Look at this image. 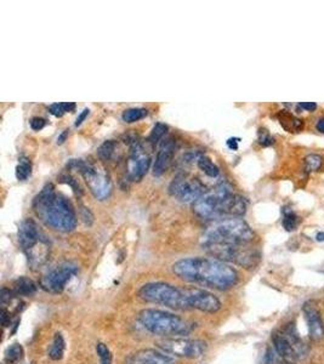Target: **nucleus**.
Listing matches in <instances>:
<instances>
[{
	"label": "nucleus",
	"mask_w": 324,
	"mask_h": 364,
	"mask_svg": "<svg viewBox=\"0 0 324 364\" xmlns=\"http://www.w3.org/2000/svg\"><path fill=\"white\" fill-rule=\"evenodd\" d=\"M62 178H63V180H66L67 184H70L71 186L73 187V190H74V192H76V193H79V194H82V193H83V192H82V188L79 187V185L77 184V181L74 180V178L71 177L70 175H66V176H62Z\"/></svg>",
	"instance_id": "nucleus-36"
},
{
	"label": "nucleus",
	"mask_w": 324,
	"mask_h": 364,
	"mask_svg": "<svg viewBox=\"0 0 324 364\" xmlns=\"http://www.w3.org/2000/svg\"><path fill=\"white\" fill-rule=\"evenodd\" d=\"M173 272L183 281L220 291L233 288L239 279L236 268L216 259H182L173 265Z\"/></svg>",
	"instance_id": "nucleus-1"
},
{
	"label": "nucleus",
	"mask_w": 324,
	"mask_h": 364,
	"mask_svg": "<svg viewBox=\"0 0 324 364\" xmlns=\"http://www.w3.org/2000/svg\"><path fill=\"white\" fill-rule=\"evenodd\" d=\"M14 297H15V292L14 291H11L10 289L3 288L2 289V297H0V299H2L3 307H4L6 304H10V302L12 301V299H14Z\"/></svg>",
	"instance_id": "nucleus-35"
},
{
	"label": "nucleus",
	"mask_w": 324,
	"mask_h": 364,
	"mask_svg": "<svg viewBox=\"0 0 324 364\" xmlns=\"http://www.w3.org/2000/svg\"><path fill=\"white\" fill-rule=\"evenodd\" d=\"M29 125H31V128L35 130V131H39V130H41L47 125V120L41 118V117H33V118L29 120Z\"/></svg>",
	"instance_id": "nucleus-34"
},
{
	"label": "nucleus",
	"mask_w": 324,
	"mask_h": 364,
	"mask_svg": "<svg viewBox=\"0 0 324 364\" xmlns=\"http://www.w3.org/2000/svg\"><path fill=\"white\" fill-rule=\"evenodd\" d=\"M190 310H197L205 313H215L221 308V302L213 292L197 287H186Z\"/></svg>",
	"instance_id": "nucleus-14"
},
{
	"label": "nucleus",
	"mask_w": 324,
	"mask_h": 364,
	"mask_svg": "<svg viewBox=\"0 0 324 364\" xmlns=\"http://www.w3.org/2000/svg\"><path fill=\"white\" fill-rule=\"evenodd\" d=\"M67 135H68V130H64V131L61 134L60 136H58V139H57V144H63L64 142V140H66L67 138Z\"/></svg>",
	"instance_id": "nucleus-41"
},
{
	"label": "nucleus",
	"mask_w": 324,
	"mask_h": 364,
	"mask_svg": "<svg viewBox=\"0 0 324 364\" xmlns=\"http://www.w3.org/2000/svg\"><path fill=\"white\" fill-rule=\"evenodd\" d=\"M148 115V110L146 108H129L123 112L122 118L125 123H135L144 119Z\"/></svg>",
	"instance_id": "nucleus-26"
},
{
	"label": "nucleus",
	"mask_w": 324,
	"mask_h": 364,
	"mask_svg": "<svg viewBox=\"0 0 324 364\" xmlns=\"http://www.w3.org/2000/svg\"><path fill=\"white\" fill-rule=\"evenodd\" d=\"M274 351L284 359L301 358L306 355L305 344L295 331V327L288 326L284 330L276 331L272 336Z\"/></svg>",
	"instance_id": "nucleus-11"
},
{
	"label": "nucleus",
	"mask_w": 324,
	"mask_h": 364,
	"mask_svg": "<svg viewBox=\"0 0 324 364\" xmlns=\"http://www.w3.org/2000/svg\"><path fill=\"white\" fill-rule=\"evenodd\" d=\"M68 168H74L79 170L84 180L87 184L94 197L99 200H105L112 192V182L108 175L101 170L95 164L83 161V159H72L67 165Z\"/></svg>",
	"instance_id": "nucleus-9"
},
{
	"label": "nucleus",
	"mask_w": 324,
	"mask_h": 364,
	"mask_svg": "<svg viewBox=\"0 0 324 364\" xmlns=\"http://www.w3.org/2000/svg\"><path fill=\"white\" fill-rule=\"evenodd\" d=\"M96 352L101 359V364H112V355L107 345L103 343H99L96 345Z\"/></svg>",
	"instance_id": "nucleus-31"
},
{
	"label": "nucleus",
	"mask_w": 324,
	"mask_h": 364,
	"mask_svg": "<svg viewBox=\"0 0 324 364\" xmlns=\"http://www.w3.org/2000/svg\"><path fill=\"white\" fill-rule=\"evenodd\" d=\"M33 209L45 225L57 232L68 233L76 230L78 219L70 200L55 192L53 184L45 185L33 199Z\"/></svg>",
	"instance_id": "nucleus-3"
},
{
	"label": "nucleus",
	"mask_w": 324,
	"mask_h": 364,
	"mask_svg": "<svg viewBox=\"0 0 324 364\" xmlns=\"http://www.w3.org/2000/svg\"><path fill=\"white\" fill-rule=\"evenodd\" d=\"M151 165V157L144 152L142 146L138 142H134L131 146V154L126 165L128 177L131 181H141Z\"/></svg>",
	"instance_id": "nucleus-15"
},
{
	"label": "nucleus",
	"mask_w": 324,
	"mask_h": 364,
	"mask_svg": "<svg viewBox=\"0 0 324 364\" xmlns=\"http://www.w3.org/2000/svg\"><path fill=\"white\" fill-rule=\"evenodd\" d=\"M78 273V266L74 262H63L43 276L40 287L49 292L58 294L66 288L67 283Z\"/></svg>",
	"instance_id": "nucleus-13"
},
{
	"label": "nucleus",
	"mask_w": 324,
	"mask_h": 364,
	"mask_svg": "<svg viewBox=\"0 0 324 364\" xmlns=\"http://www.w3.org/2000/svg\"><path fill=\"white\" fill-rule=\"evenodd\" d=\"M167 125L163 124V123H157V124L153 126V129H152L150 136H148V141H150L152 145L158 144V142L163 139V136L167 134Z\"/></svg>",
	"instance_id": "nucleus-29"
},
{
	"label": "nucleus",
	"mask_w": 324,
	"mask_h": 364,
	"mask_svg": "<svg viewBox=\"0 0 324 364\" xmlns=\"http://www.w3.org/2000/svg\"><path fill=\"white\" fill-rule=\"evenodd\" d=\"M238 140L239 139H229L227 140V146L231 149H237L238 148Z\"/></svg>",
	"instance_id": "nucleus-39"
},
{
	"label": "nucleus",
	"mask_w": 324,
	"mask_h": 364,
	"mask_svg": "<svg viewBox=\"0 0 324 364\" xmlns=\"http://www.w3.org/2000/svg\"><path fill=\"white\" fill-rule=\"evenodd\" d=\"M266 364H293V363H290L288 359L282 358L276 351L270 349L267 351V355H266Z\"/></svg>",
	"instance_id": "nucleus-32"
},
{
	"label": "nucleus",
	"mask_w": 324,
	"mask_h": 364,
	"mask_svg": "<svg viewBox=\"0 0 324 364\" xmlns=\"http://www.w3.org/2000/svg\"><path fill=\"white\" fill-rule=\"evenodd\" d=\"M24 358V349L19 344H12L11 346L6 350L5 352V360L8 363L15 364Z\"/></svg>",
	"instance_id": "nucleus-27"
},
{
	"label": "nucleus",
	"mask_w": 324,
	"mask_h": 364,
	"mask_svg": "<svg viewBox=\"0 0 324 364\" xmlns=\"http://www.w3.org/2000/svg\"><path fill=\"white\" fill-rule=\"evenodd\" d=\"M18 242L29 265L33 268L41 267L50 255V244L43 233L38 229L35 221L26 219L18 227Z\"/></svg>",
	"instance_id": "nucleus-6"
},
{
	"label": "nucleus",
	"mask_w": 324,
	"mask_h": 364,
	"mask_svg": "<svg viewBox=\"0 0 324 364\" xmlns=\"http://www.w3.org/2000/svg\"><path fill=\"white\" fill-rule=\"evenodd\" d=\"M124 364H176L173 357L163 351L144 349L132 352L125 358Z\"/></svg>",
	"instance_id": "nucleus-16"
},
{
	"label": "nucleus",
	"mask_w": 324,
	"mask_h": 364,
	"mask_svg": "<svg viewBox=\"0 0 324 364\" xmlns=\"http://www.w3.org/2000/svg\"><path fill=\"white\" fill-rule=\"evenodd\" d=\"M254 239V232L244 220L225 219L214 222L200 239L202 248L209 245H243Z\"/></svg>",
	"instance_id": "nucleus-5"
},
{
	"label": "nucleus",
	"mask_w": 324,
	"mask_h": 364,
	"mask_svg": "<svg viewBox=\"0 0 324 364\" xmlns=\"http://www.w3.org/2000/svg\"><path fill=\"white\" fill-rule=\"evenodd\" d=\"M323 164V159L318 154H310L305 158V170L306 171H317L319 170Z\"/></svg>",
	"instance_id": "nucleus-30"
},
{
	"label": "nucleus",
	"mask_w": 324,
	"mask_h": 364,
	"mask_svg": "<svg viewBox=\"0 0 324 364\" xmlns=\"http://www.w3.org/2000/svg\"><path fill=\"white\" fill-rule=\"evenodd\" d=\"M300 225V217L291 209L284 208L283 209V227L288 232L295 231Z\"/></svg>",
	"instance_id": "nucleus-23"
},
{
	"label": "nucleus",
	"mask_w": 324,
	"mask_h": 364,
	"mask_svg": "<svg viewBox=\"0 0 324 364\" xmlns=\"http://www.w3.org/2000/svg\"><path fill=\"white\" fill-rule=\"evenodd\" d=\"M198 168L203 171L204 174L208 175L209 177H218L220 174V169L216 164H214L212 159L205 157V155H200L198 157Z\"/></svg>",
	"instance_id": "nucleus-22"
},
{
	"label": "nucleus",
	"mask_w": 324,
	"mask_h": 364,
	"mask_svg": "<svg viewBox=\"0 0 324 364\" xmlns=\"http://www.w3.org/2000/svg\"><path fill=\"white\" fill-rule=\"evenodd\" d=\"M117 148V142L114 140H107L97 149V155L101 161H109L114 154Z\"/></svg>",
	"instance_id": "nucleus-24"
},
{
	"label": "nucleus",
	"mask_w": 324,
	"mask_h": 364,
	"mask_svg": "<svg viewBox=\"0 0 324 364\" xmlns=\"http://www.w3.org/2000/svg\"><path fill=\"white\" fill-rule=\"evenodd\" d=\"M169 193L184 203L196 201L205 193V186L199 178L189 174H177L169 185Z\"/></svg>",
	"instance_id": "nucleus-12"
},
{
	"label": "nucleus",
	"mask_w": 324,
	"mask_h": 364,
	"mask_svg": "<svg viewBox=\"0 0 324 364\" xmlns=\"http://www.w3.org/2000/svg\"><path fill=\"white\" fill-rule=\"evenodd\" d=\"M32 174V164L28 158L22 157L16 167V177L18 181H26Z\"/></svg>",
	"instance_id": "nucleus-25"
},
{
	"label": "nucleus",
	"mask_w": 324,
	"mask_h": 364,
	"mask_svg": "<svg viewBox=\"0 0 324 364\" xmlns=\"http://www.w3.org/2000/svg\"><path fill=\"white\" fill-rule=\"evenodd\" d=\"M64 350H66V343L61 333H56L54 336L53 343H51L50 349H49L48 356L53 360L62 359L64 355Z\"/></svg>",
	"instance_id": "nucleus-21"
},
{
	"label": "nucleus",
	"mask_w": 324,
	"mask_h": 364,
	"mask_svg": "<svg viewBox=\"0 0 324 364\" xmlns=\"http://www.w3.org/2000/svg\"><path fill=\"white\" fill-rule=\"evenodd\" d=\"M137 297L146 302L161 305L171 310H190L186 287L179 288L164 282L147 283L138 289Z\"/></svg>",
	"instance_id": "nucleus-7"
},
{
	"label": "nucleus",
	"mask_w": 324,
	"mask_h": 364,
	"mask_svg": "<svg viewBox=\"0 0 324 364\" xmlns=\"http://www.w3.org/2000/svg\"><path fill=\"white\" fill-rule=\"evenodd\" d=\"M206 254L222 262H231L241 267L251 268L260 260L258 250L251 249L248 244L243 245H209L202 248Z\"/></svg>",
	"instance_id": "nucleus-8"
},
{
	"label": "nucleus",
	"mask_w": 324,
	"mask_h": 364,
	"mask_svg": "<svg viewBox=\"0 0 324 364\" xmlns=\"http://www.w3.org/2000/svg\"><path fill=\"white\" fill-rule=\"evenodd\" d=\"M175 153V142L173 139H167L161 142L159 146L157 157L153 165V175L154 176H160L165 173L173 161Z\"/></svg>",
	"instance_id": "nucleus-18"
},
{
	"label": "nucleus",
	"mask_w": 324,
	"mask_h": 364,
	"mask_svg": "<svg viewBox=\"0 0 324 364\" xmlns=\"http://www.w3.org/2000/svg\"><path fill=\"white\" fill-rule=\"evenodd\" d=\"M316 128H317V130H318L319 132H322V134H324V117H323V118L318 119Z\"/></svg>",
	"instance_id": "nucleus-40"
},
{
	"label": "nucleus",
	"mask_w": 324,
	"mask_h": 364,
	"mask_svg": "<svg viewBox=\"0 0 324 364\" xmlns=\"http://www.w3.org/2000/svg\"><path fill=\"white\" fill-rule=\"evenodd\" d=\"M76 108V103L74 102H60V103H53L49 106V112L55 117H62L68 112H72Z\"/></svg>",
	"instance_id": "nucleus-28"
},
{
	"label": "nucleus",
	"mask_w": 324,
	"mask_h": 364,
	"mask_svg": "<svg viewBox=\"0 0 324 364\" xmlns=\"http://www.w3.org/2000/svg\"><path fill=\"white\" fill-rule=\"evenodd\" d=\"M38 290L37 284L28 277H19L14 283V291L17 297H32Z\"/></svg>",
	"instance_id": "nucleus-19"
},
{
	"label": "nucleus",
	"mask_w": 324,
	"mask_h": 364,
	"mask_svg": "<svg viewBox=\"0 0 324 364\" xmlns=\"http://www.w3.org/2000/svg\"><path fill=\"white\" fill-rule=\"evenodd\" d=\"M310 337L315 341H319L324 337V323L322 314L313 302H306L303 307Z\"/></svg>",
	"instance_id": "nucleus-17"
},
{
	"label": "nucleus",
	"mask_w": 324,
	"mask_h": 364,
	"mask_svg": "<svg viewBox=\"0 0 324 364\" xmlns=\"http://www.w3.org/2000/svg\"><path fill=\"white\" fill-rule=\"evenodd\" d=\"M89 113H90V109L89 108H84L83 109V112L80 113L79 116H78V118L76 120V126H79V125H82V123L85 120V118L87 116H89Z\"/></svg>",
	"instance_id": "nucleus-37"
},
{
	"label": "nucleus",
	"mask_w": 324,
	"mask_h": 364,
	"mask_svg": "<svg viewBox=\"0 0 324 364\" xmlns=\"http://www.w3.org/2000/svg\"><path fill=\"white\" fill-rule=\"evenodd\" d=\"M137 318L146 330L165 339L190 335L196 328L193 322L176 316L171 312L154 308L142 310Z\"/></svg>",
	"instance_id": "nucleus-4"
},
{
	"label": "nucleus",
	"mask_w": 324,
	"mask_h": 364,
	"mask_svg": "<svg viewBox=\"0 0 324 364\" xmlns=\"http://www.w3.org/2000/svg\"><path fill=\"white\" fill-rule=\"evenodd\" d=\"M247 211V201L232 191L228 184H220L214 190L205 192L193 203V213L200 219L216 221L241 217Z\"/></svg>",
	"instance_id": "nucleus-2"
},
{
	"label": "nucleus",
	"mask_w": 324,
	"mask_h": 364,
	"mask_svg": "<svg viewBox=\"0 0 324 364\" xmlns=\"http://www.w3.org/2000/svg\"><path fill=\"white\" fill-rule=\"evenodd\" d=\"M259 144L265 146V147H268V146L274 144V139L268 134L267 130L260 129V131H259Z\"/></svg>",
	"instance_id": "nucleus-33"
},
{
	"label": "nucleus",
	"mask_w": 324,
	"mask_h": 364,
	"mask_svg": "<svg viewBox=\"0 0 324 364\" xmlns=\"http://www.w3.org/2000/svg\"><path fill=\"white\" fill-rule=\"evenodd\" d=\"M278 119H280L281 125L287 130L288 132H299L304 128L303 120L297 119L296 117H294L288 110H281L278 113Z\"/></svg>",
	"instance_id": "nucleus-20"
},
{
	"label": "nucleus",
	"mask_w": 324,
	"mask_h": 364,
	"mask_svg": "<svg viewBox=\"0 0 324 364\" xmlns=\"http://www.w3.org/2000/svg\"><path fill=\"white\" fill-rule=\"evenodd\" d=\"M316 239L318 240V242H324V232H319V233H317Z\"/></svg>",
	"instance_id": "nucleus-42"
},
{
	"label": "nucleus",
	"mask_w": 324,
	"mask_h": 364,
	"mask_svg": "<svg viewBox=\"0 0 324 364\" xmlns=\"http://www.w3.org/2000/svg\"><path fill=\"white\" fill-rule=\"evenodd\" d=\"M157 345L167 355L190 359L199 358L206 350V344L204 341L186 337H168L157 343Z\"/></svg>",
	"instance_id": "nucleus-10"
},
{
	"label": "nucleus",
	"mask_w": 324,
	"mask_h": 364,
	"mask_svg": "<svg viewBox=\"0 0 324 364\" xmlns=\"http://www.w3.org/2000/svg\"><path fill=\"white\" fill-rule=\"evenodd\" d=\"M299 107L303 109L309 110V112H313L317 108V105L315 102H301L299 103Z\"/></svg>",
	"instance_id": "nucleus-38"
}]
</instances>
